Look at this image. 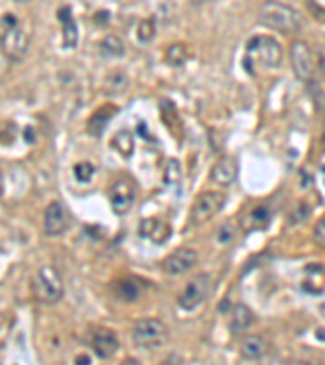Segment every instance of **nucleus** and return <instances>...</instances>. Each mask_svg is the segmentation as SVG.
<instances>
[{"label":"nucleus","mask_w":325,"mask_h":365,"mask_svg":"<svg viewBox=\"0 0 325 365\" xmlns=\"http://www.w3.org/2000/svg\"><path fill=\"white\" fill-rule=\"evenodd\" d=\"M197 260H199V255H197L194 249L181 247L165 258V262H162V271L168 276L182 275V273L192 270V268L195 266Z\"/></svg>","instance_id":"obj_11"},{"label":"nucleus","mask_w":325,"mask_h":365,"mask_svg":"<svg viewBox=\"0 0 325 365\" xmlns=\"http://www.w3.org/2000/svg\"><path fill=\"white\" fill-rule=\"evenodd\" d=\"M165 60H166V64H169L171 67H174V68L182 67V65L186 64V60H187L186 46H184V44H181V42L169 46L168 51H166Z\"/></svg>","instance_id":"obj_22"},{"label":"nucleus","mask_w":325,"mask_h":365,"mask_svg":"<svg viewBox=\"0 0 325 365\" xmlns=\"http://www.w3.org/2000/svg\"><path fill=\"white\" fill-rule=\"evenodd\" d=\"M70 226L69 211L60 201H52L44 213V232L51 237L62 236Z\"/></svg>","instance_id":"obj_10"},{"label":"nucleus","mask_w":325,"mask_h":365,"mask_svg":"<svg viewBox=\"0 0 325 365\" xmlns=\"http://www.w3.org/2000/svg\"><path fill=\"white\" fill-rule=\"evenodd\" d=\"M101 47V52H103L106 57H122L125 54V47H124V42H122V39L119 36H116V34H109L101 41L99 44Z\"/></svg>","instance_id":"obj_21"},{"label":"nucleus","mask_w":325,"mask_h":365,"mask_svg":"<svg viewBox=\"0 0 325 365\" xmlns=\"http://www.w3.org/2000/svg\"><path fill=\"white\" fill-rule=\"evenodd\" d=\"M289 54H291V64L296 77L302 81H309L315 70L313 51H311L309 44L296 39V41H293L291 44Z\"/></svg>","instance_id":"obj_8"},{"label":"nucleus","mask_w":325,"mask_h":365,"mask_svg":"<svg viewBox=\"0 0 325 365\" xmlns=\"http://www.w3.org/2000/svg\"><path fill=\"white\" fill-rule=\"evenodd\" d=\"M155 34H156V25H155V20H153V18L143 20L142 23L139 25L137 38L140 39V42H150V41H153Z\"/></svg>","instance_id":"obj_27"},{"label":"nucleus","mask_w":325,"mask_h":365,"mask_svg":"<svg viewBox=\"0 0 325 365\" xmlns=\"http://www.w3.org/2000/svg\"><path fill=\"white\" fill-rule=\"evenodd\" d=\"M325 224H324V219H320L317 223V226H315L314 229V237H315V242L320 245V247H324V236H325Z\"/></svg>","instance_id":"obj_29"},{"label":"nucleus","mask_w":325,"mask_h":365,"mask_svg":"<svg viewBox=\"0 0 325 365\" xmlns=\"http://www.w3.org/2000/svg\"><path fill=\"white\" fill-rule=\"evenodd\" d=\"M283 60V49L274 38L258 34L245 46L244 67L250 73H257V68L274 70L280 67Z\"/></svg>","instance_id":"obj_1"},{"label":"nucleus","mask_w":325,"mask_h":365,"mask_svg":"<svg viewBox=\"0 0 325 365\" xmlns=\"http://www.w3.org/2000/svg\"><path fill=\"white\" fill-rule=\"evenodd\" d=\"M109 201L116 214H127L135 201V186L130 180L121 179L114 182L109 193Z\"/></svg>","instance_id":"obj_12"},{"label":"nucleus","mask_w":325,"mask_h":365,"mask_svg":"<svg viewBox=\"0 0 325 365\" xmlns=\"http://www.w3.org/2000/svg\"><path fill=\"white\" fill-rule=\"evenodd\" d=\"M272 221V211L267 205H256L250 208L241 219V229L245 232L263 231Z\"/></svg>","instance_id":"obj_14"},{"label":"nucleus","mask_w":325,"mask_h":365,"mask_svg":"<svg viewBox=\"0 0 325 365\" xmlns=\"http://www.w3.org/2000/svg\"><path fill=\"white\" fill-rule=\"evenodd\" d=\"M140 234L155 242V244H165L171 236V227L166 223L160 221V219H143L142 224H140Z\"/></svg>","instance_id":"obj_16"},{"label":"nucleus","mask_w":325,"mask_h":365,"mask_svg":"<svg viewBox=\"0 0 325 365\" xmlns=\"http://www.w3.org/2000/svg\"><path fill=\"white\" fill-rule=\"evenodd\" d=\"M88 338H90V346L93 347L95 354L103 360L111 359L112 355L116 354L117 347H119L117 336L114 334V331L108 329L106 327L91 328Z\"/></svg>","instance_id":"obj_9"},{"label":"nucleus","mask_w":325,"mask_h":365,"mask_svg":"<svg viewBox=\"0 0 325 365\" xmlns=\"http://www.w3.org/2000/svg\"><path fill=\"white\" fill-rule=\"evenodd\" d=\"M307 8H309V10L314 13V18L315 20L324 21V8L322 7H319L317 3H314V2H309V3H307Z\"/></svg>","instance_id":"obj_30"},{"label":"nucleus","mask_w":325,"mask_h":365,"mask_svg":"<svg viewBox=\"0 0 325 365\" xmlns=\"http://www.w3.org/2000/svg\"><path fill=\"white\" fill-rule=\"evenodd\" d=\"M0 47L5 57L19 62L29 47V36L13 13H5L0 21Z\"/></svg>","instance_id":"obj_2"},{"label":"nucleus","mask_w":325,"mask_h":365,"mask_svg":"<svg viewBox=\"0 0 325 365\" xmlns=\"http://www.w3.org/2000/svg\"><path fill=\"white\" fill-rule=\"evenodd\" d=\"M111 105L112 104H104L99 111H96L90 117V121H88V134L96 136V138H99L103 135L104 129H106L109 121H111L112 114L116 112V109L111 108Z\"/></svg>","instance_id":"obj_17"},{"label":"nucleus","mask_w":325,"mask_h":365,"mask_svg":"<svg viewBox=\"0 0 325 365\" xmlns=\"http://www.w3.org/2000/svg\"><path fill=\"white\" fill-rule=\"evenodd\" d=\"M254 322V314L245 303H238L232 309V318H231V331L232 333H243L250 328Z\"/></svg>","instance_id":"obj_18"},{"label":"nucleus","mask_w":325,"mask_h":365,"mask_svg":"<svg viewBox=\"0 0 325 365\" xmlns=\"http://www.w3.org/2000/svg\"><path fill=\"white\" fill-rule=\"evenodd\" d=\"M117 296L125 302H134L139 299V286H135L132 281H121L117 288Z\"/></svg>","instance_id":"obj_26"},{"label":"nucleus","mask_w":325,"mask_h":365,"mask_svg":"<svg viewBox=\"0 0 325 365\" xmlns=\"http://www.w3.org/2000/svg\"><path fill=\"white\" fill-rule=\"evenodd\" d=\"M258 21L261 25L282 34L296 33L301 26L300 13L293 7L280 2L263 3L261 13H258Z\"/></svg>","instance_id":"obj_3"},{"label":"nucleus","mask_w":325,"mask_h":365,"mask_svg":"<svg viewBox=\"0 0 325 365\" xmlns=\"http://www.w3.org/2000/svg\"><path fill=\"white\" fill-rule=\"evenodd\" d=\"M238 173H239L238 160H236L234 156H223L219 158L217 164L213 166L210 177H212V180H215L218 186L228 187L238 179Z\"/></svg>","instance_id":"obj_13"},{"label":"nucleus","mask_w":325,"mask_h":365,"mask_svg":"<svg viewBox=\"0 0 325 365\" xmlns=\"http://www.w3.org/2000/svg\"><path fill=\"white\" fill-rule=\"evenodd\" d=\"M95 173H96L95 166L91 164V162H88V161L78 162V164H75V167H73V175H75V179L80 184L90 182V180L93 179Z\"/></svg>","instance_id":"obj_25"},{"label":"nucleus","mask_w":325,"mask_h":365,"mask_svg":"<svg viewBox=\"0 0 325 365\" xmlns=\"http://www.w3.org/2000/svg\"><path fill=\"white\" fill-rule=\"evenodd\" d=\"M90 364H91V360H90V357H88V355H85V354L80 355V357L77 359V365H90Z\"/></svg>","instance_id":"obj_31"},{"label":"nucleus","mask_w":325,"mask_h":365,"mask_svg":"<svg viewBox=\"0 0 325 365\" xmlns=\"http://www.w3.org/2000/svg\"><path fill=\"white\" fill-rule=\"evenodd\" d=\"M127 88H129V80H127L125 75L124 73H114L106 80L104 91H106V95L117 96V95L125 93Z\"/></svg>","instance_id":"obj_23"},{"label":"nucleus","mask_w":325,"mask_h":365,"mask_svg":"<svg viewBox=\"0 0 325 365\" xmlns=\"http://www.w3.org/2000/svg\"><path fill=\"white\" fill-rule=\"evenodd\" d=\"M236 237V227L232 226L231 223H225L221 227L218 229V234H217V239L219 244L226 245L230 244V242Z\"/></svg>","instance_id":"obj_28"},{"label":"nucleus","mask_w":325,"mask_h":365,"mask_svg":"<svg viewBox=\"0 0 325 365\" xmlns=\"http://www.w3.org/2000/svg\"><path fill=\"white\" fill-rule=\"evenodd\" d=\"M111 147L116 149L122 158H130L134 155L135 149L134 135H132L129 130H119L111 138Z\"/></svg>","instance_id":"obj_20"},{"label":"nucleus","mask_w":325,"mask_h":365,"mask_svg":"<svg viewBox=\"0 0 325 365\" xmlns=\"http://www.w3.org/2000/svg\"><path fill=\"white\" fill-rule=\"evenodd\" d=\"M181 177H182L181 162L173 158V160H169L168 162H166L165 173H162V179H165V182L168 184V186H178V184L181 182Z\"/></svg>","instance_id":"obj_24"},{"label":"nucleus","mask_w":325,"mask_h":365,"mask_svg":"<svg viewBox=\"0 0 325 365\" xmlns=\"http://www.w3.org/2000/svg\"><path fill=\"white\" fill-rule=\"evenodd\" d=\"M267 353V344L257 334L248 336L241 344V355L248 360H258Z\"/></svg>","instance_id":"obj_19"},{"label":"nucleus","mask_w":325,"mask_h":365,"mask_svg":"<svg viewBox=\"0 0 325 365\" xmlns=\"http://www.w3.org/2000/svg\"><path fill=\"white\" fill-rule=\"evenodd\" d=\"M33 294L41 303L52 305L64 297V283L52 266H43L33 278Z\"/></svg>","instance_id":"obj_4"},{"label":"nucleus","mask_w":325,"mask_h":365,"mask_svg":"<svg viewBox=\"0 0 325 365\" xmlns=\"http://www.w3.org/2000/svg\"><path fill=\"white\" fill-rule=\"evenodd\" d=\"M132 340L140 347L153 349L166 344L169 340L168 327L158 318L137 320L132 327Z\"/></svg>","instance_id":"obj_5"},{"label":"nucleus","mask_w":325,"mask_h":365,"mask_svg":"<svg viewBox=\"0 0 325 365\" xmlns=\"http://www.w3.org/2000/svg\"><path fill=\"white\" fill-rule=\"evenodd\" d=\"M210 286H212V281H210L208 275H195L194 278L189 279L187 284L184 286L178 301L179 307L187 312L195 310L208 297Z\"/></svg>","instance_id":"obj_6"},{"label":"nucleus","mask_w":325,"mask_h":365,"mask_svg":"<svg viewBox=\"0 0 325 365\" xmlns=\"http://www.w3.org/2000/svg\"><path fill=\"white\" fill-rule=\"evenodd\" d=\"M226 203V195L223 192H205L195 200L194 206L191 210V221L197 224H204L210 219L217 216Z\"/></svg>","instance_id":"obj_7"},{"label":"nucleus","mask_w":325,"mask_h":365,"mask_svg":"<svg viewBox=\"0 0 325 365\" xmlns=\"http://www.w3.org/2000/svg\"><path fill=\"white\" fill-rule=\"evenodd\" d=\"M57 20L62 25V39H64V47L65 49H73L78 42V29L75 18H73L72 8L69 5L60 7L57 10Z\"/></svg>","instance_id":"obj_15"}]
</instances>
